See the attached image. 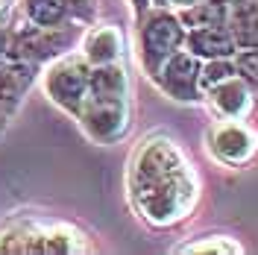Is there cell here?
Here are the masks:
<instances>
[{
    "label": "cell",
    "mask_w": 258,
    "mask_h": 255,
    "mask_svg": "<svg viewBox=\"0 0 258 255\" xmlns=\"http://www.w3.org/2000/svg\"><path fill=\"white\" fill-rule=\"evenodd\" d=\"M88 77H91V65L85 62L80 50H71L41 68V88L53 106L77 117L88 94Z\"/></svg>",
    "instance_id": "obj_4"
},
{
    "label": "cell",
    "mask_w": 258,
    "mask_h": 255,
    "mask_svg": "<svg viewBox=\"0 0 258 255\" xmlns=\"http://www.w3.org/2000/svg\"><path fill=\"white\" fill-rule=\"evenodd\" d=\"M185 167H191V161L170 135H161V132L150 135L138 144V150L129 159V176H126L129 194L141 191V188L159 182V179H167V176L179 173Z\"/></svg>",
    "instance_id": "obj_5"
},
{
    "label": "cell",
    "mask_w": 258,
    "mask_h": 255,
    "mask_svg": "<svg viewBox=\"0 0 258 255\" xmlns=\"http://www.w3.org/2000/svg\"><path fill=\"white\" fill-rule=\"evenodd\" d=\"M200 176L194 167H185L179 173L159 179L141 191H132V208L150 229H173L182 220H188L200 203Z\"/></svg>",
    "instance_id": "obj_1"
},
{
    "label": "cell",
    "mask_w": 258,
    "mask_h": 255,
    "mask_svg": "<svg viewBox=\"0 0 258 255\" xmlns=\"http://www.w3.org/2000/svg\"><path fill=\"white\" fill-rule=\"evenodd\" d=\"M229 18L226 0H200L188 9H179V21L185 30H200V27H223Z\"/></svg>",
    "instance_id": "obj_15"
},
{
    "label": "cell",
    "mask_w": 258,
    "mask_h": 255,
    "mask_svg": "<svg viewBox=\"0 0 258 255\" xmlns=\"http://www.w3.org/2000/svg\"><path fill=\"white\" fill-rule=\"evenodd\" d=\"M185 24L170 6H150L138 18V62L150 80H156L161 65L185 47Z\"/></svg>",
    "instance_id": "obj_2"
},
{
    "label": "cell",
    "mask_w": 258,
    "mask_h": 255,
    "mask_svg": "<svg viewBox=\"0 0 258 255\" xmlns=\"http://www.w3.org/2000/svg\"><path fill=\"white\" fill-rule=\"evenodd\" d=\"M235 71H238V77L243 82H249V88L258 97V47L238 50L235 53Z\"/></svg>",
    "instance_id": "obj_19"
},
{
    "label": "cell",
    "mask_w": 258,
    "mask_h": 255,
    "mask_svg": "<svg viewBox=\"0 0 258 255\" xmlns=\"http://www.w3.org/2000/svg\"><path fill=\"white\" fill-rule=\"evenodd\" d=\"M9 120H12V112H6V109L0 106V135L6 132V126H9Z\"/></svg>",
    "instance_id": "obj_25"
},
{
    "label": "cell",
    "mask_w": 258,
    "mask_h": 255,
    "mask_svg": "<svg viewBox=\"0 0 258 255\" xmlns=\"http://www.w3.org/2000/svg\"><path fill=\"white\" fill-rule=\"evenodd\" d=\"M18 3H21L24 21L38 24V27H62L68 21H74L62 0H18Z\"/></svg>",
    "instance_id": "obj_16"
},
{
    "label": "cell",
    "mask_w": 258,
    "mask_h": 255,
    "mask_svg": "<svg viewBox=\"0 0 258 255\" xmlns=\"http://www.w3.org/2000/svg\"><path fill=\"white\" fill-rule=\"evenodd\" d=\"M12 6H15V0H0V24H6L12 18Z\"/></svg>",
    "instance_id": "obj_24"
},
{
    "label": "cell",
    "mask_w": 258,
    "mask_h": 255,
    "mask_svg": "<svg viewBox=\"0 0 258 255\" xmlns=\"http://www.w3.org/2000/svg\"><path fill=\"white\" fill-rule=\"evenodd\" d=\"M64 6H68V12L74 21H80V24H91L97 15V6L94 0H62Z\"/></svg>",
    "instance_id": "obj_20"
},
{
    "label": "cell",
    "mask_w": 258,
    "mask_h": 255,
    "mask_svg": "<svg viewBox=\"0 0 258 255\" xmlns=\"http://www.w3.org/2000/svg\"><path fill=\"white\" fill-rule=\"evenodd\" d=\"M206 103L211 106V112L223 120H249L255 112L258 97L249 88V82H243L238 74L232 80L214 85L211 91H206Z\"/></svg>",
    "instance_id": "obj_9"
},
{
    "label": "cell",
    "mask_w": 258,
    "mask_h": 255,
    "mask_svg": "<svg viewBox=\"0 0 258 255\" xmlns=\"http://www.w3.org/2000/svg\"><path fill=\"white\" fill-rule=\"evenodd\" d=\"M9 59H15V30L6 21V24H0V65Z\"/></svg>",
    "instance_id": "obj_21"
},
{
    "label": "cell",
    "mask_w": 258,
    "mask_h": 255,
    "mask_svg": "<svg viewBox=\"0 0 258 255\" xmlns=\"http://www.w3.org/2000/svg\"><path fill=\"white\" fill-rule=\"evenodd\" d=\"M41 74V65L27 62V59H9L0 65V106L6 112H18L24 97Z\"/></svg>",
    "instance_id": "obj_11"
},
{
    "label": "cell",
    "mask_w": 258,
    "mask_h": 255,
    "mask_svg": "<svg viewBox=\"0 0 258 255\" xmlns=\"http://www.w3.org/2000/svg\"><path fill=\"white\" fill-rule=\"evenodd\" d=\"M194 3H200V0H153V6H170V9H188Z\"/></svg>",
    "instance_id": "obj_22"
},
{
    "label": "cell",
    "mask_w": 258,
    "mask_h": 255,
    "mask_svg": "<svg viewBox=\"0 0 258 255\" xmlns=\"http://www.w3.org/2000/svg\"><path fill=\"white\" fill-rule=\"evenodd\" d=\"M12 30H15V59H27L44 68L47 62L80 47L85 24L68 21L62 27H38V24L24 21L18 27L12 24Z\"/></svg>",
    "instance_id": "obj_6"
},
{
    "label": "cell",
    "mask_w": 258,
    "mask_h": 255,
    "mask_svg": "<svg viewBox=\"0 0 258 255\" xmlns=\"http://www.w3.org/2000/svg\"><path fill=\"white\" fill-rule=\"evenodd\" d=\"M129 6H132V12H135V18H141L147 12V9H150V6H153V0H126Z\"/></svg>",
    "instance_id": "obj_23"
},
{
    "label": "cell",
    "mask_w": 258,
    "mask_h": 255,
    "mask_svg": "<svg viewBox=\"0 0 258 255\" xmlns=\"http://www.w3.org/2000/svg\"><path fill=\"white\" fill-rule=\"evenodd\" d=\"M226 6H229L226 27L238 50L258 47V0H226Z\"/></svg>",
    "instance_id": "obj_13"
},
{
    "label": "cell",
    "mask_w": 258,
    "mask_h": 255,
    "mask_svg": "<svg viewBox=\"0 0 258 255\" xmlns=\"http://www.w3.org/2000/svg\"><path fill=\"white\" fill-rule=\"evenodd\" d=\"M77 50L85 56V62L94 68V65L120 62L123 50H126V41H123V32H120L117 24H94L91 30L82 32Z\"/></svg>",
    "instance_id": "obj_10"
},
{
    "label": "cell",
    "mask_w": 258,
    "mask_h": 255,
    "mask_svg": "<svg viewBox=\"0 0 258 255\" xmlns=\"http://www.w3.org/2000/svg\"><path fill=\"white\" fill-rule=\"evenodd\" d=\"M77 120L94 144H117L132 126V91L88 88Z\"/></svg>",
    "instance_id": "obj_3"
},
{
    "label": "cell",
    "mask_w": 258,
    "mask_h": 255,
    "mask_svg": "<svg viewBox=\"0 0 258 255\" xmlns=\"http://www.w3.org/2000/svg\"><path fill=\"white\" fill-rule=\"evenodd\" d=\"M176 252H217V255H226V252H235L241 255L243 246L238 240L226 238V235H209L203 240H194V243H185V246H176Z\"/></svg>",
    "instance_id": "obj_18"
},
{
    "label": "cell",
    "mask_w": 258,
    "mask_h": 255,
    "mask_svg": "<svg viewBox=\"0 0 258 255\" xmlns=\"http://www.w3.org/2000/svg\"><path fill=\"white\" fill-rule=\"evenodd\" d=\"M238 71H235V56H220V59H206L203 68H200V88H203V94L211 91L214 85H220V82L232 80Z\"/></svg>",
    "instance_id": "obj_17"
},
{
    "label": "cell",
    "mask_w": 258,
    "mask_h": 255,
    "mask_svg": "<svg viewBox=\"0 0 258 255\" xmlns=\"http://www.w3.org/2000/svg\"><path fill=\"white\" fill-rule=\"evenodd\" d=\"M185 50H191L197 59H220V56H235L238 44L232 38L229 27H200V30L185 32Z\"/></svg>",
    "instance_id": "obj_12"
},
{
    "label": "cell",
    "mask_w": 258,
    "mask_h": 255,
    "mask_svg": "<svg viewBox=\"0 0 258 255\" xmlns=\"http://www.w3.org/2000/svg\"><path fill=\"white\" fill-rule=\"evenodd\" d=\"M91 243L77 226L44 223L41 229V252H88Z\"/></svg>",
    "instance_id": "obj_14"
},
{
    "label": "cell",
    "mask_w": 258,
    "mask_h": 255,
    "mask_svg": "<svg viewBox=\"0 0 258 255\" xmlns=\"http://www.w3.org/2000/svg\"><path fill=\"white\" fill-rule=\"evenodd\" d=\"M200 68H203V59H197L191 50H176L167 62L161 65L159 77H156V85H159L161 94H167L176 103H185V106H197L203 103L206 94L200 88Z\"/></svg>",
    "instance_id": "obj_8"
},
{
    "label": "cell",
    "mask_w": 258,
    "mask_h": 255,
    "mask_svg": "<svg viewBox=\"0 0 258 255\" xmlns=\"http://www.w3.org/2000/svg\"><path fill=\"white\" fill-rule=\"evenodd\" d=\"M211 159L226 167H243L258 156V132L246 120H217L206 135Z\"/></svg>",
    "instance_id": "obj_7"
}]
</instances>
